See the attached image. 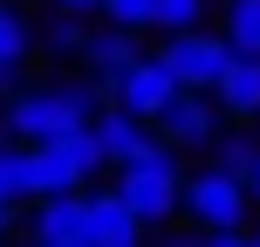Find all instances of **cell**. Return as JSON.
I'll return each instance as SVG.
<instances>
[{
  "mask_svg": "<svg viewBox=\"0 0 260 247\" xmlns=\"http://www.w3.org/2000/svg\"><path fill=\"white\" fill-rule=\"evenodd\" d=\"M96 103H103V83H48V90H21L7 103V138L35 144V138H62V130L89 124Z\"/></svg>",
  "mask_w": 260,
  "mask_h": 247,
  "instance_id": "obj_1",
  "label": "cell"
},
{
  "mask_svg": "<svg viewBox=\"0 0 260 247\" xmlns=\"http://www.w3.org/2000/svg\"><path fill=\"white\" fill-rule=\"evenodd\" d=\"M178 158H171V144H151V151H137V158H123L117 165V199L130 213H137L144 227H157V220H171L178 213Z\"/></svg>",
  "mask_w": 260,
  "mask_h": 247,
  "instance_id": "obj_2",
  "label": "cell"
},
{
  "mask_svg": "<svg viewBox=\"0 0 260 247\" xmlns=\"http://www.w3.org/2000/svg\"><path fill=\"white\" fill-rule=\"evenodd\" d=\"M76 185H89V172H82L76 144L62 138H35L21 144V199H48V193H76Z\"/></svg>",
  "mask_w": 260,
  "mask_h": 247,
  "instance_id": "obj_3",
  "label": "cell"
},
{
  "mask_svg": "<svg viewBox=\"0 0 260 247\" xmlns=\"http://www.w3.org/2000/svg\"><path fill=\"white\" fill-rule=\"evenodd\" d=\"M178 206L199 220V234H219V227L247 220V179H233V172L206 165L199 179H185V185H178Z\"/></svg>",
  "mask_w": 260,
  "mask_h": 247,
  "instance_id": "obj_4",
  "label": "cell"
},
{
  "mask_svg": "<svg viewBox=\"0 0 260 247\" xmlns=\"http://www.w3.org/2000/svg\"><path fill=\"white\" fill-rule=\"evenodd\" d=\"M226 35H199V28H178V35H165V48H157V62L171 69V83L178 90H212L226 69Z\"/></svg>",
  "mask_w": 260,
  "mask_h": 247,
  "instance_id": "obj_5",
  "label": "cell"
},
{
  "mask_svg": "<svg viewBox=\"0 0 260 247\" xmlns=\"http://www.w3.org/2000/svg\"><path fill=\"white\" fill-rule=\"evenodd\" d=\"M171 90H178V83H171V69L157 62V55H130L117 76L103 83V96H110V103H117V110H130V117H144V124H151L157 110L171 103Z\"/></svg>",
  "mask_w": 260,
  "mask_h": 247,
  "instance_id": "obj_6",
  "label": "cell"
},
{
  "mask_svg": "<svg viewBox=\"0 0 260 247\" xmlns=\"http://www.w3.org/2000/svg\"><path fill=\"white\" fill-rule=\"evenodd\" d=\"M219 117H226V110L212 103V90H171V103L151 117V130L165 144H212Z\"/></svg>",
  "mask_w": 260,
  "mask_h": 247,
  "instance_id": "obj_7",
  "label": "cell"
},
{
  "mask_svg": "<svg viewBox=\"0 0 260 247\" xmlns=\"http://www.w3.org/2000/svg\"><path fill=\"white\" fill-rule=\"evenodd\" d=\"M130 240H144V220L117 199V185L82 193V247H130Z\"/></svg>",
  "mask_w": 260,
  "mask_h": 247,
  "instance_id": "obj_8",
  "label": "cell"
},
{
  "mask_svg": "<svg viewBox=\"0 0 260 247\" xmlns=\"http://www.w3.org/2000/svg\"><path fill=\"white\" fill-rule=\"evenodd\" d=\"M27 240H41V247H82V185H76V193H48V199H35Z\"/></svg>",
  "mask_w": 260,
  "mask_h": 247,
  "instance_id": "obj_9",
  "label": "cell"
},
{
  "mask_svg": "<svg viewBox=\"0 0 260 247\" xmlns=\"http://www.w3.org/2000/svg\"><path fill=\"white\" fill-rule=\"evenodd\" d=\"M212 103L226 110V117H260V55H226L219 83H212Z\"/></svg>",
  "mask_w": 260,
  "mask_h": 247,
  "instance_id": "obj_10",
  "label": "cell"
},
{
  "mask_svg": "<svg viewBox=\"0 0 260 247\" xmlns=\"http://www.w3.org/2000/svg\"><path fill=\"white\" fill-rule=\"evenodd\" d=\"M89 130H96V144H103V158H110V165H123V158H137V151H151V124H144V117H130V110H117V103H110V110H96V117H89Z\"/></svg>",
  "mask_w": 260,
  "mask_h": 247,
  "instance_id": "obj_11",
  "label": "cell"
},
{
  "mask_svg": "<svg viewBox=\"0 0 260 247\" xmlns=\"http://www.w3.org/2000/svg\"><path fill=\"white\" fill-rule=\"evenodd\" d=\"M130 55H137L130 28H117V35H89V41H82V62H89V76H96V83H110V76L130 62Z\"/></svg>",
  "mask_w": 260,
  "mask_h": 247,
  "instance_id": "obj_12",
  "label": "cell"
},
{
  "mask_svg": "<svg viewBox=\"0 0 260 247\" xmlns=\"http://www.w3.org/2000/svg\"><path fill=\"white\" fill-rule=\"evenodd\" d=\"M226 48L260 55V0H226Z\"/></svg>",
  "mask_w": 260,
  "mask_h": 247,
  "instance_id": "obj_13",
  "label": "cell"
},
{
  "mask_svg": "<svg viewBox=\"0 0 260 247\" xmlns=\"http://www.w3.org/2000/svg\"><path fill=\"white\" fill-rule=\"evenodd\" d=\"M212 0H151V28H165V35H178V28H206Z\"/></svg>",
  "mask_w": 260,
  "mask_h": 247,
  "instance_id": "obj_14",
  "label": "cell"
},
{
  "mask_svg": "<svg viewBox=\"0 0 260 247\" xmlns=\"http://www.w3.org/2000/svg\"><path fill=\"white\" fill-rule=\"evenodd\" d=\"M253 151H260V144H253V138H240V130H212V165L233 172V179H247Z\"/></svg>",
  "mask_w": 260,
  "mask_h": 247,
  "instance_id": "obj_15",
  "label": "cell"
},
{
  "mask_svg": "<svg viewBox=\"0 0 260 247\" xmlns=\"http://www.w3.org/2000/svg\"><path fill=\"white\" fill-rule=\"evenodd\" d=\"M27 41H35V35H27V21H21L14 7H0V76H14V69L27 62Z\"/></svg>",
  "mask_w": 260,
  "mask_h": 247,
  "instance_id": "obj_16",
  "label": "cell"
},
{
  "mask_svg": "<svg viewBox=\"0 0 260 247\" xmlns=\"http://www.w3.org/2000/svg\"><path fill=\"white\" fill-rule=\"evenodd\" d=\"M82 41H89L82 14H55V21H48V48L55 55H82Z\"/></svg>",
  "mask_w": 260,
  "mask_h": 247,
  "instance_id": "obj_17",
  "label": "cell"
},
{
  "mask_svg": "<svg viewBox=\"0 0 260 247\" xmlns=\"http://www.w3.org/2000/svg\"><path fill=\"white\" fill-rule=\"evenodd\" d=\"M96 14H103L110 28H130V35H137V28H151V0H103Z\"/></svg>",
  "mask_w": 260,
  "mask_h": 247,
  "instance_id": "obj_18",
  "label": "cell"
},
{
  "mask_svg": "<svg viewBox=\"0 0 260 247\" xmlns=\"http://www.w3.org/2000/svg\"><path fill=\"white\" fill-rule=\"evenodd\" d=\"M0 199L21 206V144H0Z\"/></svg>",
  "mask_w": 260,
  "mask_h": 247,
  "instance_id": "obj_19",
  "label": "cell"
},
{
  "mask_svg": "<svg viewBox=\"0 0 260 247\" xmlns=\"http://www.w3.org/2000/svg\"><path fill=\"white\" fill-rule=\"evenodd\" d=\"M103 0H55V14H96Z\"/></svg>",
  "mask_w": 260,
  "mask_h": 247,
  "instance_id": "obj_20",
  "label": "cell"
},
{
  "mask_svg": "<svg viewBox=\"0 0 260 247\" xmlns=\"http://www.w3.org/2000/svg\"><path fill=\"white\" fill-rule=\"evenodd\" d=\"M247 193L260 199V151H253V165H247Z\"/></svg>",
  "mask_w": 260,
  "mask_h": 247,
  "instance_id": "obj_21",
  "label": "cell"
},
{
  "mask_svg": "<svg viewBox=\"0 0 260 247\" xmlns=\"http://www.w3.org/2000/svg\"><path fill=\"white\" fill-rule=\"evenodd\" d=\"M0 234H14V206H7V199H0Z\"/></svg>",
  "mask_w": 260,
  "mask_h": 247,
  "instance_id": "obj_22",
  "label": "cell"
},
{
  "mask_svg": "<svg viewBox=\"0 0 260 247\" xmlns=\"http://www.w3.org/2000/svg\"><path fill=\"white\" fill-rule=\"evenodd\" d=\"M0 83H7V76H0Z\"/></svg>",
  "mask_w": 260,
  "mask_h": 247,
  "instance_id": "obj_23",
  "label": "cell"
},
{
  "mask_svg": "<svg viewBox=\"0 0 260 247\" xmlns=\"http://www.w3.org/2000/svg\"><path fill=\"white\" fill-rule=\"evenodd\" d=\"M253 240H260V234H253Z\"/></svg>",
  "mask_w": 260,
  "mask_h": 247,
  "instance_id": "obj_24",
  "label": "cell"
}]
</instances>
